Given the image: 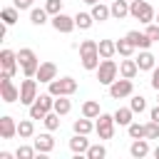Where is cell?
Masks as SVG:
<instances>
[{
	"instance_id": "obj_1",
	"label": "cell",
	"mask_w": 159,
	"mask_h": 159,
	"mask_svg": "<svg viewBox=\"0 0 159 159\" xmlns=\"http://www.w3.org/2000/svg\"><path fill=\"white\" fill-rule=\"evenodd\" d=\"M17 62H20V67H22V75H25V77H35L37 70H40V60H37L35 50H30V47H22V50L17 52Z\"/></svg>"
},
{
	"instance_id": "obj_2",
	"label": "cell",
	"mask_w": 159,
	"mask_h": 159,
	"mask_svg": "<svg viewBox=\"0 0 159 159\" xmlns=\"http://www.w3.org/2000/svg\"><path fill=\"white\" fill-rule=\"evenodd\" d=\"M129 15H132L134 20H139V22H144V25L154 22V17H157L154 7H152L147 0H132V2H129Z\"/></svg>"
},
{
	"instance_id": "obj_3",
	"label": "cell",
	"mask_w": 159,
	"mask_h": 159,
	"mask_svg": "<svg viewBox=\"0 0 159 159\" xmlns=\"http://www.w3.org/2000/svg\"><path fill=\"white\" fill-rule=\"evenodd\" d=\"M47 92L55 94V97H62V94H75L77 92V80L75 77H55L50 84H47Z\"/></svg>"
},
{
	"instance_id": "obj_4",
	"label": "cell",
	"mask_w": 159,
	"mask_h": 159,
	"mask_svg": "<svg viewBox=\"0 0 159 159\" xmlns=\"http://www.w3.org/2000/svg\"><path fill=\"white\" fill-rule=\"evenodd\" d=\"M117 75H119V65L112 60V57H107V60H102L99 62V67H97V80H99V84H112L114 80H117Z\"/></svg>"
},
{
	"instance_id": "obj_5",
	"label": "cell",
	"mask_w": 159,
	"mask_h": 159,
	"mask_svg": "<svg viewBox=\"0 0 159 159\" xmlns=\"http://www.w3.org/2000/svg\"><path fill=\"white\" fill-rule=\"evenodd\" d=\"M114 127H117V122H114V114H99L97 117V124H94V132H97V137L104 142V139H112L114 137Z\"/></svg>"
},
{
	"instance_id": "obj_6",
	"label": "cell",
	"mask_w": 159,
	"mask_h": 159,
	"mask_svg": "<svg viewBox=\"0 0 159 159\" xmlns=\"http://www.w3.org/2000/svg\"><path fill=\"white\" fill-rule=\"evenodd\" d=\"M0 97H2V102H7V104H12V102H17L20 99V89L12 84V77L10 75H0Z\"/></svg>"
},
{
	"instance_id": "obj_7",
	"label": "cell",
	"mask_w": 159,
	"mask_h": 159,
	"mask_svg": "<svg viewBox=\"0 0 159 159\" xmlns=\"http://www.w3.org/2000/svg\"><path fill=\"white\" fill-rule=\"evenodd\" d=\"M132 92H134V84H132V80H127V77L114 80V82L109 84V97H112V99H124V97H132Z\"/></svg>"
},
{
	"instance_id": "obj_8",
	"label": "cell",
	"mask_w": 159,
	"mask_h": 159,
	"mask_svg": "<svg viewBox=\"0 0 159 159\" xmlns=\"http://www.w3.org/2000/svg\"><path fill=\"white\" fill-rule=\"evenodd\" d=\"M37 99V80H32V77H25L22 80V84H20V104H32Z\"/></svg>"
},
{
	"instance_id": "obj_9",
	"label": "cell",
	"mask_w": 159,
	"mask_h": 159,
	"mask_svg": "<svg viewBox=\"0 0 159 159\" xmlns=\"http://www.w3.org/2000/svg\"><path fill=\"white\" fill-rule=\"evenodd\" d=\"M0 65H2V72L12 77V75L17 72V67H20V62H17V52H12V50L5 47V50L0 52Z\"/></svg>"
},
{
	"instance_id": "obj_10",
	"label": "cell",
	"mask_w": 159,
	"mask_h": 159,
	"mask_svg": "<svg viewBox=\"0 0 159 159\" xmlns=\"http://www.w3.org/2000/svg\"><path fill=\"white\" fill-rule=\"evenodd\" d=\"M52 27L57 30V32H62V35H70L77 25H75V17H70V15H65V12H60V15H52Z\"/></svg>"
},
{
	"instance_id": "obj_11",
	"label": "cell",
	"mask_w": 159,
	"mask_h": 159,
	"mask_svg": "<svg viewBox=\"0 0 159 159\" xmlns=\"http://www.w3.org/2000/svg\"><path fill=\"white\" fill-rule=\"evenodd\" d=\"M124 37H127V40H129V42H132L137 50H149V47H152V40H149V35H147V32H139V30H129Z\"/></svg>"
},
{
	"instance_id": "obj_12",
	"label": "cell",
	"mask_w": 159,
	"mask_h": 159,
	"mask_svg": "<svg viewBox=\"0 0 159 159\" xmlns=\"http://www.w3.org/2000/svg\"><path fill=\"white\" fill-rule=\"evenodd\" d=\"M55 77H57V65H55V62H40V70H37L35 80H40V82L50 84Z\"/></svg>"
},
{
	"instance_id": "obj_13",
	"label": "cell",
	"mask_w": 159,
	"mask_h": 159,
	"mask_svg": "<svg viewBox=\"0 0 159 159\" xmlns=\"http://www.w3.org/2000/svg\"><path fill=\"white\" fill-rule=\"evenodd\" d=\"M35 149H37V154H50V152L55 149V139H52L50 129H47L45 134H37V137H35Z\"/></svg>"
},
{
	"instance_id": "obj_14",
	"label": "cell",
	"mask_w": 159,
	"mask_h": 159,
	"mask_svg": "<svg viewBox=\"0 0 159 159\" xmlns=\"http://www.w3.org/2000/svg\"><path fill=\"white\" fill-rule=\"evenodd\" d=\"M87 149H89L87 134H77V132H75V137L70 139V152H72L75 157H80V154H87Z\"/></svg>"
},
{
	"instance_id": "obj_15",
	"label": "cell",
	"mask_w": 159,
	"mask_h": 159,
	"mask_svg": "<svg viewBox=\"0 0 159 159\" xmlns=\"http://www.w3.org/2000/svg\"><path fill=\"white\" fill-rule=\"evenodd\" d=\"M15 134H17L15 119H12L10 114H2V117H0V137H2V139H12Z\"/></svg>"
},
{
	"instance_id": "obj_16",
	"label": "cell",
	"mask_w": 159,
	"mask_h": 159,
	"mask_svg": "<svg viewBox=\"0 0 159 159\" xmlns=\"http://www.w3.org/2000/svg\"><path fill=\"white\" fill-rule=\"evenodd\" d=\"M129 154H132L134 159H144V157L149 154V139H147V137H142V139H132V144H129Z\"/></svg>"
},
{
	"instance_id": "obj_17",
	"label": "cell",
	"mask_w": 159,
	"mask_h": 159,
	"mask_svg": "<svg viewBox=\"0 0 159 159\" xmlns=\"http://www.w3.org/2000/svg\"><path fill=\"white\" fill-rule=\"evenodd\" d=\"M157 60H159V57H154L149 50H142V52H139V57H137L139 72H152V70L157 67Z\"/></svg>"
},
{
	"instance_id": "obj_18",
	"label": "cell",
	"mask_w": 159,
	"mask_h": 159,
	"mask_svg": "<svg viewBox=\"0 0 159 159\" xmlns=\"http://www.w3.org/2000/svg\"><path fill=\"white\" fill-rule=\"evenodd\" d=\"M137 72H139V65H137V60H132V57H124V60L119 62V77L134 80V77H137Z\"/></svg>"
},
{
	"instance_id": "obj_19",
	"label": "cell",
	"mask_w": 159,
	"mask_h": 159,
	"mask_svg": "<svg viewBox=\"0 0 159 159\" xmlns=\"http://www.w3.org/2000/svg\"><path fill=\"white\" fill-rule=\"evenodd\" d=\"M80 62H82V67L87 72H97L102 57H99V52H87V55H80Z\"/></svg>"
},
{
	"instance_id": "obj_20",
	"label": "cell",
	"mask_w": 159,
	"mask_h": 159,
	"mask_svg": "<svg viewBox=\"0 0 159 159\" xmlns=\"http://www.w3.org/2000/svg\"><path fill=\"white\" fill-rule=\"evenodd\" d=\"M109 10H112V17H114V20H124V17L129 15V2H127V0H114V2L109 5Z\"/></svg>"
},
{
	"instance_id": "obj_21",
	"label": "cell",
	"mask_w": 159,
	"mask_h": 159,
	"mask_svg": "<svg viewBox=\"0 0 159 159\" xmlns=\"http://www.w3.org/2000/svg\"><path fill=\"white\" fill-rule=\"evenodd\" d=\"M132 117H134V112H132V107H119V109L114 112V122H117L119 127H129V124L134 122Z\"/></svg>"
},
{
	"instance_id": "obj_22",
	"label": "cell",
	"mask_w": 159,
	"mask_h": 159,
	"mask_svg": "<svg viewBox=\"0 0 159 159\" xmlns=\"http://www.w3.org/2000/svg\"><path fill=\"white\" fill-rule=\"evenodd\" d=\"M89 12H92V17H94L97 22H104V20H109V17H112V10H109V5H102V2H94Z\"/></svg>"
},
{
	"instance_id": "obj_23",
	"label": "cell",
	"mask_w": 159,
	"mask_h": 159,
	"mask_svg": "<svg viewBox=\"0 0 159 159\" xmlns=\"http://www.w3.org/2000/svg\"><path fill=\"white\" fill-rule=\"evenodd\" d=\"M35 134V119L30 117V119H20V124H17V137L20 139H30Z\"/></svg>"
},
{
	"instance_id": "obj_24",
	"label": "cell",
	"mask_w": 159,
	"mask_h": 159,
	"mask_svg": "<svg viewBox=\"0 0 159 159\" xmlns=\"http://www.w3.org/2000/svg\"><path fill=\"white\" fill-rule=\"evenodd\" d=\"M117 55V42L114 40H99V57L107 60V57H114Z\"/></svg>"
},
{
	"instance_id": "obj_25",
	"label": "cell",
	"mask_w": 159,
	"mask_h": 159,
	"mask_svg": "<svg viewBox=\"0 0 159 159\" xmlns=\"http://www.w3.org/2000/svg\"><path fill=\"white\" fill-rule=\"evenodd\" d=\"M99 114H102V109H99V102H94V99H87V102L82 104V117L97 119Z\"/></svg>"
},
{
	"instance_id": "obj_26",
	"label": "cell",
	"mask_w": 159,
	"mask_h": 159,
	"mask_svg": "<svg viewBox=\"0 0 159 159\" xmlns=\"http://www.w3.org/2000/svg\"><path fill=\"white\" fill-rule=\"evenodd\" d=\"M94 22H97V20L92 17V12H77V15H75V25H77L80 30H89Z\"/></svg>"
},
{
	"instance_id": "obj_27",
	"label": "cell",
	"mask_w": 159,
	"mask_h": 159,
	"mask_svg": "<svg viewBox=\"0 0 159 159\" xmlns=\"http://www.w3.org/2000/svg\"><path fill=\"white\" fill-rule=\"evenodd\" d=\"M55 112H57L60 117H65V114H70V112H72V102L67 99V94L55 97Z\"/></svg>"
},
{
	"instance_id": "obj_28",
	"label": "cell",
	"mask_w": 159,
	"mask_h": 159,
	"mask_svg": "<svg viewBox=\"0 0 159 159\" xmlns=\"http://www.w3.org/2000/svg\"><path fill=\"white\" fill-rule=\"evenodd\" d=\"M72 129H75L77 134H89V132L94 129V124H92V119H89V117H82V119H75Z\"/></svg>"
},
{
	"instance_id": "obj_29",
	"label": "cell",
	"mask_w": 159,
	"mask_h": 159,
	"mask_svg": "<svg viewBox=\"0 0 159 159\" xmlns=\"http://www.w3.org/2000/svg\"><path fill=\"white\" fill-rule=\"evenodd\" d=\"M47 15H50V12H47L45 7H32V10H30V22H32V25H45V22H47Z\"/></svg>"
},
{
	"instance_id": "obj_30",
	"label": "cell",
	"mask_w": 159,
	"mask_h": 159,
	"mask_svg": "<svg viewBox=\"0 0 159 159\" xmlns=\"http://www.w3.org/2000/svg\"><path fill=\"white\" fill-rule=\"evenodd\" d=\"M134 50H137V47H134V45H132V42L127 40V37L117 40V52H119L122 57H132V55H134Z\"/></svg>"
},
{
	"instance_id": "obj_31",
	"label": "cell",
	"mask_w": 159,
	"mask_h": 159,
	"mask_svg": "<svg viewBox=\"0 0 159 159\" xmlns=\"http://www.w3.org/2000/svg\"><path fill=\"white\" fill-rule=\"evenodd\" d=\"M127 134H129L132 139H142V137H147V124H139V122H132V124L127 127Z\"/></svg>"
},
{
	"instance_id": "obj_32",
	"label": "cell",
	"mask_w": 159,
	"mask_h": 159,
	"mask_svg": "<svg viewBox=\"0 0 159 159\" xmlns=\"http://www.w3.org/2000/svg\"><path fill=\"white\" fill-rule=\"evenodd\" d=\"M17 17H20V10H17L15 5H12V7H2V22H5V25H15Z\"/></svg>"
},
{
	"instance_id": "obj_33",
	"label": "cell",
	"mask_w": 159,
	"mask_h": 159,
	"mask_svg": "<svg viewBox=\"0 0 159 159\" xmlns=\"http://www.w3.org/2000/svg\"><path fill=\"white\" fill-rule=\"evenodd\" d=\"M35 154H37L35 144H32V147H27V144H20V147L15 149V157H17V159H35Z\"/></svg>"
},
{
	"instance_id": "obj_34",
	"label": "cell",
	"mask_w": 159,
	"mask_h": 159,
	"mask_svg": "<svg viewBox=\"0 0 159 159\" xmlns=\"http://www.w3.org/2000/svg\"><path fill=\"white\" fill-rule=\"evenodd\" d=\"M84 157L87 159H104L107 157V149H104V144H89V149H87Z\"/></svg>"
},
{
	"instance_id": "obj_35",
	"label": "cell",
	"mask_w": 159,
	"mask_h": 159,
	"mask_svg": "<svg viewBox=\"0 0 159 159\" xmlns=\"http://www.w3.org/2000/svg\"><path fill=\"white\" fill-rule=\"evenodd\" d=\"M42 122H45V127H47L50 132H55V129H60V114H57L55 109H52V112H47Z\"/></svg>"
},
{
	"instance_id": "obj_36",
	"label": "cell",
	"mask_w": 159,
	"mask_h": 159,
	"mask_svg": "<svg viewBox=\"0 0 159 159\" xmlns=\"http://www.w3.org/2000/svg\"><path fill=\"white\" fill-rule=\"evenodd\" d=\"M77 50H80V55H87V52H99V42H97V40H82Z\"/></svg>"
},
{
	"instance_id": "obj_37",
	"label": "cell",
	"mask_w": 159,
	"mask_h": 159,
	"mask_svg": "<svg viewBox=\"0 0 159 159\" xmlns=\"http://www.w3.org/2000/svg\"><path fill=\"white\" fill-rule=\"evenodd\" d=\"M129 107H132V112H134V114H142V112L147 109V99H144L142 94H134V97H132V102H129Z\"/></svg>"
},
{
	"instance_id": "obj_38",
	"label": "cell",
	"mask_w": 159,
	"mask_h": 159,
	"mask_svg": "<svg viewBox=\"0 0 159 159\" xmlns=\"http://www.w3.org/2000/svg\"><path fill=\"white\" fill-rule=\"evenodd\" d=\"M62 2H65V0H45V10H47L50 15H60V12H62Z\"/></svg>"
},
{
	"instance_id": "obj_39",
	"label": "cell",
	"mask_w": 159,
	"mask_h": 159,
	"mask_svg": "<svg viewBox=\"0 0 159 159\" xmlns=\"http://www.w3.org/2000/svg\"><path fill=\"white\" fill-rule=\"evenodd\" d=\"M147 139H159V122L154 119L147 122Z\"/></svg>"
},
{
	"instance_id": "obj_40",
	"label": "cell",
	"mask_w": 159,
	"mask_h": 159,
	"mask_svg": "<svg viewBox=\"0 0 159 159\" xmlns=\"http://www.w3.org/2000/svg\"><path fill=\"white\" fill-rule=\"evenodd\" d=\"M144 32L149 35V40H152V42H159V25H157V22H149Z\"/></svg>"
},
{
	"instance_id": "obj_41",
	"label": "cell",
	"mask_w": 159,
	"mask_h": 159,
	"mask_svg": "<svg viewBox=\"0 0 159 159\" xmlns=\"http://www.w3.org/2000/svg\"><path fill=\"white\" fill-rule=\"evenodd\" d=\"M32 2H35V0H12V5H15L17 10H32Z\"/></svg>"
},
{
	"instance_id": "obj_42",
	"label": "cell",
	"mask_w": 159,
	"mask_h": 159,
	"mask_svg": "<svg viewBox=\"0 0 159 159\" xmlns=\"http://www.w3.org/2000/svg\"><path fill=\"white\" fill-rule=\"evenodd\" d=\"M149 84H152V89H157V92H159V67H154V70H152V82H149Z\"/></svg>"
},
{
	"instance_id": "obj_43",
	"label": "cell",
	"mask_w": 159,
	"mask_h": 159,
	"mask_svg": "<svg viewBox=\"0 0 159 159\" xmlns=\"http://www.w3.org/2000/svg\"><path fill=\"white\" fill-rule=\"evenodd\" d=\"M149 119L159 122V104H157V107H152V112H149Z\"/></svg>"
},
{
	"instance_id": "obj_44",
	"label": "cell",
	"mask_w": 159,
	"mask_h": 159,
	"mask_svg": "<svg viewBox=\"0 0 159 159\" xmlns=\"http://www.w3.org/2000/svg\"><path fill=\"white\" fill-rule=\"evenodd\" d=\"M82 2H87V5H94V2H99V0H82Z\"/></svg>"
},
{
	"instance_id": "obj_45",
	"label": "cell",
	"mask_w": 159,
	"mask_h": 159,
	"mask_svg": "<svg viewBox=\"0 0 159 159\" xmlns=\"http://www.w3.org/2000/svg\"><path fill=\"white\" fill-rule=\"evenodd\" d=\"M154 157H157V159H159V147H157V149H154Z\"/></svg>"
},
{
	"instance_id": "obj_46",
	"label": "cell",
	"mask_w": 159,
	"mask_h": 159,
	"mask_svg": "<svg viewBox=\"0 0 159 159\" xmlns=\"http://www.w3.org/2000/svg\"><path fill=\"white\" fill-rule=\"evenodd\" d=\"M154 22H157V25H159V15H157V17H154Z\"/></svg>"
},
{
	"instance_id": "obj_47",
	"label": "cell",
	"mask_w": 159,
	"mask_h": 159,
	"mask_svg": "<svg viewBox=\"0 0 159 159\" xmlns=\"http://www.w3.org/2000/svg\"><path fill=\"white\" fill-rule=\"evenodd\" d=\"M157 104H159V97H157Z\"/></svg>"
}]
</instances>
